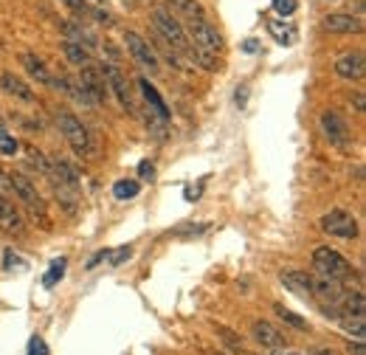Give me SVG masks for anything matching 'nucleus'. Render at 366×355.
<instances>
[{
	"label": "nucleus",
	"mask_w": 366,
	"mask_h": 355,
	"mask_svg": "<svg viewBox=\"0 0 366 355\" xmlns=\"http://www.w3.org/2000/svg\"><path fill=\"white\" fill-rule=\"evenodd\" d=\"M310 296H318L330 304H338L341 296H344V288H341V279H327V276H313V293Z\"/></svg>",
	"instance_id": "4468645a"
},
{
	"label": "nucleus",
	"mask_w": 366,
	"mask_h": 355,
	"mask_svg": "<svg viewBox=\"0 0 366 355\" xmlns=\"http://www.w3.org/2000/svg\"><path fill=\"white\" fill-rule=\"evenodd\" d=\"M217 333H220V335H226V341H229L231 347H240V338H237L231 330H226V327H217Z\"/></svg>",
	"instance_id": "c9c22d12"
},
{
	"label": "nucleus",
	"mask_w": 366,
	"mask_h": 355,
	"mask_svg": "<svg viewBox=\"0 0 366 355\" xmlns=\"http://www.w3.org/2000/svg\"><path fill=\"white\" fill-rule=\"evenodd\" d=\"M313 268L318 276H327V279H346L352 274V265L330 246H318L313 251Z\"/></svg>",
	"instance_id": "f03ea898"
},
{
	"label": "nucleus",
	"mask_w": 366,
	"mask_h": 355,
	"mask_svg": "<svg viewBox=\"0 0 366 355\" xmlns=\"http://www.w3.org/2000/svg\"><path fill=\"white\" fill-rule=\"evenodd\" d=\"M287 355H299V352H287Z\"/></svg>",
	"instance_id": "c03bdc74"
},
{
	"label": "nucleus",
	"mask_w": 366,
	"mask_h": 355,
	"mask_svg": "<svg viewBox=\"0 0 366 355\" xmlns=\"http://www.w3.org/2000/svg\"><path fill=\"white\" fill-rule=\"evenodd\" d=\"M90 4H96V6H107L110 0H90Z\"/></svg>",
	"instance_id": "ea45409f"
},
{
	"label": "nucleus",
	"mask_w": 366,
	"mask_h": 355,
	"mask_svg": "<svg viewBox=\"0 0 366 355\" xmlns=\"http://www.w3.org/2000/svg\"><path fill=\"white\" fill-rule=\"evenodd\" d=\"M138 175H141V181H152V178H155V166H152L149 161H144V163L138 166Z\"/></svg>",
	"instance_id": "f704fd0d"
},
{
	"label": "nucleus",
	"mask_w": 366,
	"mask_h": 355,
	"mask_svg": "<svg viewBox=\"0 0 366 355\" xmlns=\"http://www.w3.org/2000/svg\"><path fill=\"white\" fill-rule=\"evenodd\" d=\"M0 229L9 232V234H20L23 232V217L6 198H0Z\"/></svg>",
	"instance_id": "aec40b11"
},
{
	"label": "nucleus",
	"mask_w": 366,
	"mask_h": 355,
	"mask_svg": "<svg viewBox=\"0 0 366 355\" xmlns=\"http://www.w3.org/2000/svg\"><path fill=\"white\" fill-rule=\"evenodd\" d=\"M332 68H335V74H338L341 79L358 82V79H363V74H366V60H363L360 51H349V54L338 57Z\"/></svg>",
	"instance_id": "f8f14e48"
},
{
	"label": "nucleus",
	"mask_w": 366,
	"mask_h": 355,
	"mask_svg": "<svg viewBox=\"0 0 366 355\" xmlns=\"http://www.w3.org/2000/svg\"><path fill=\"white\" fill-rule=\"evenodd\" d=\"M163 121H166V119H161L158 113H155V116H147V130H149L158 141L166 138V124H163Z\"/></svg>",
	"instance_id": "c85d7f7f"
},
{
	"label": "nucleus",
	"mask_w": 366,
	"mask_h": 355,
	"mask_svg": "<svg viewBox=\"0 0 366 355\" xmlns=\"http://www.w3.org/2000/svg\"><path fill=\"white\" fill-rule=\"evenodd\" d=\"M18 149H20V141L9 135L6 130H0V155H15Z\"/></svg>",
	"instance_id": "cd10ccee"
},
{
	"label": "nucleus",
	"mask_w": 366,
	"mask_h": 355,
	"mask_svg": "<svg viewBox=\"0 0 366 355\" xmlns=\"http://www.w3.org/2000/svg\"><path fill=\"white\" fill-rule=\"evenodd\" d=\"M254 338H257V344H262V347H268V349L285 347V335H282L271 321H254Z\"/></svg>",
	"instance_id": "f3484780"
},
{
	"label": "nucleus",
	"mask_w": 366,
	"mask_h": 355,
	"mask_svg": "<svg viewBox=\"0 0 366 355\" xmlns=\"http://www.w3.org/2000/svg\"><path fill=\"white\" fill-rule=\"evenodd\" d=\"M99 68H102V76H104V82H107V91H113V96L118 99V105L135 116L138 107H135V99H133V91H130V82L124 79V74H121L113 62H104V65H99Z\"/></svg>",
	"instance_id": "0eeeda50"
},
{
	"label": "nucleus",
	"mask_w": 366,
	"mask_h": 355,
	"mask_svg": "<svg viewBox=\"0 0 366 355\" xmlns=\"http://www.w3.org/2000/svg\"><path fill=\"white\" fill-rule=\"evenodd\" d=\"M141 4H152V0H141Z\"/></svg>",
	"instance_id": "37998d69"
},
{
	"label": "nucleus",
	"mask_w": 366,
	"mask_h": 355,
	"mask_svg": "<svg viewBox=\"0 0 366 355\" xmlns=\"http://www.w3.org/2000/svg\"><path fill=\"white\" fill-rule=\"evenodd\" d=\"M271 355H285V352H271Z\"/></svg>",
	"instance_id": "79ce46f5"
},
{
	"label": "nucleus",
	"mask_w": 366,
	"mask_h": 355,
	"mask_svg": "<svg viewBox=\"0 0 366 355\" xmlns=\"http://www.w3.org/2000/svg\"><path fill=\"white\" fill-rule=\"evenodd\" d=\"M338 304H341L344 316H366V299H363V293H360V290L344 293Z\"/></svg>",
	"instance_id": "4be33fe9"
},
{
	"label": "nucleus",
	"mask_w": 366,
	"mask_h": 355,
	"mask_svg": "<svg viewBox=\"0 0 366 355\" xmlns=\"http://www.w3.org/2000/svg\"><path fill=\"white\" fill-rule=\"evenodd\" d=\"M124 46L130 51V57L149 74H158L161 71V60H158V51L138 34V32H124Z\"/></svg>",
	"instance_id": "39448f33"
},
{
	"label": "nucleus",
	"mask_w": 366,
	"mask_h": 355,
	"mask_svg": "<svg viewBox=\"0 0 366 355\" xmlns=\"http://www.w3.org/2000/svg\"><path fill=\"white\" fill-rule=\"evenodd\" d=\"M0 88H4V93H9V96H15V99H20V102H34V93H32V88L20 79V76H15V74H4L0 76Z\"/></svg>",
	"instance_id": "6ab92c4d"
},
{
	"label": "nucleus",
	"mask_w": 366,
	"mask_h": 355,
	"mask_svg": "<svg viewBox=\"0 0 366 355\" xmlns=\"http://www.w3.org/2000/svg\"><path fill=\"white\" fill-rule=\"evenodd\" d=\"M57 26L62 29V34H65L68 40H74V43H79V46H85V48H96V46H99V40L85 29V23H76V20H60Z\"/></svg>",
	"instance_id": "dca6fc26"
},
{
	"label": "nucleus",
	"mask_w": 366,
	"mask_h": 355,
	"mask_svg": "<svg viewBox=\"0 0 366 355\" xmlns=\"http://www.w3.org/2000/svg\"><path fill=\"white\" fill-rule=\"evenodd\" d=\"M324 32L330 34H360L363 32V20L355 18V15H346V12H332L321 20Z\"/></svg>",
	"instance_id": "9d476101"
},
{
	"label": "nucleus",
	"mask_w": 366,
	"mask_h": 355,
	"mask_svg": "<svg viewBox=\"0 0 366 355\" xmlns=\"http://www.w3.org/2000/svg\"><path fill=\"white\" fill-rule=\"evenodd\" d=\"M321 229L327 234H332V237H341V240H355L358 237V220L344 209H332L330 215H324Z\"/></svg>",
	"instance_id": "6e6552de"
},
{
	"label": "nucleus",
	"mask_w": 366,
	"mask_h": 355,
	"mask_svg": "<svg viewBox=\"0 0 366 355\" xmlns=\"http://www.w3.org/2000/svg\"><path fill=\"white\" fill-rule=\"evenodd\" d=\"M20 62H23V68H26V74H29V76H34L40 85H51L54 74L46 68V62H43L37 54H23V57H20Z\"/></svg>",
	"instance_id": "412c9836"
},
{
	"label": "nucleus",
	"mask_w": 366,
	"mask_h": 355,
	"mask_svg": "<svg viewBox=\"0 0 366 355\" xmlns=\"http://www.w3.org/2000/svg\"><path fill=\"white\" fill-rule=\"evenodd\" d=\"M321 133L327 135V141H332V144H338V147L349 141V124H346L344 116L335 113V110H324V113H321Z\"/></svg>",
	"instance_id": "9b49d317"
},
{
	"label": "nucleus",
	"mask_w": 366,
	"mask_h": 355,
	"mask_svg": "<svg viewBox=\"0 0 366 355\" xmlns=\"http://www.w3.org/2000/svg\"><path fill=\"white\" fill-rule=\"evenodd\" d=\"M189 34H192V46H195L198 51H203V54L217 57V54H223V48H226L223 34H220L206 18L192 20V23H189Z\"/></svg>",
	"instance_id": "20e7f679"
},
{
	"label": "nucleus",
	"mask_w": 366,
	"mask_h": 355,
	"mask_svg": "<svg viewBox=\"0 0 366 355\" xmlns=\"http://www.w3.org/2000/svg\"><path fill=\"white\" fill-rule=\"evenodd\" d=\"M138 88H141V93H144V99L155 107V113L161 116V119H169V110H166V105H163V99L158 96V91L149 85V79H138Z\"/></svg>",
	"instance_id": "5701e85b"
},
{
	"label": "nucleus",
	"mask_w": 366,
	"mask_h": 355,
	"mask_svg": "<svg viewBox=\"0 0 366 355\" xmlns=\"http://www.w3.org/2000/svg\"><path fill=\"white\" fill-rule=\"evenodd\" d=\"M51 169L57 172V178H60V187H68V189H79V184H82V178H79V169L68 161V158H51Z\"/></svg>",
	"instance_id": "2eb2a0df"
},
{
	"label": "nucleus",
	"mask_w": 366,
	"mask_h": 355,
	"mask_svg": "<svg viewBox=\"0 0 366 355\" xmlns=\"http://www.w3.org/2000/svg\"><path fill=\"white\" fill-rule=\"evenodd\" d=\"M282 285L290 290V293H296V296H301V299H307L310 293H313V276L307 274V271H282Z\"/></svg>",
	"instance_id": "ddd939ff"
},
{
	"label": "nucleus",
	"mask_w": 366,
	"mask_h": 355,
	"mask_svg": "<svg viewBox=\"0 0 366 355\" xmlns=\"http://www.w3.org/2000/svg\"><path fill=\"white\" fill-rule=\"evenodd\" d=\"M65 260H57L54 265H51V271H48V276H46V288H54V282L57 279H62V274H65Z\"/></svg>",
	"instance_id": "c756f323"
},
{
	"label": "nucleus",
	"mask_w": 366,
	"mask_h": 355,
	"mask_svg": "<svg viewBox=\"0 0 366 355\" xmlns=\"http://www.w3.org/2000/svg\"><path fill=\"white\" fill-rule=\"evenodd\" d=\"M245 51H248V54H251V51H257V43H254V40H248V43H245Z\"/></svg>",
	"instance_id": "58836bf2"
},
{
	"label": "nucleus",
	"mask_w": 366,
	"mask_h": 355,
	"mask_svg": "<svg viewBox=\"0 0 366 355\" xmlns=\"http://www.w3.org/2000/svg\"><path fill=\"white\" fill-rule=\"evenodd\" d=\"M62 51H65V57H68V62H74V65H88L90 62V51L85 48V46H79V43H74V40H65L62 43Z\"/></svg>",
	"instance_id": "b1692460"
},
{
	"label": "nucleus",
	"mask_w": 366,
	"mask_h": 355,
	"mask_svg": "<svg viewBox=\"0 0 366 355\" xmlns=\"http://www.w3.org/2000/svg\"><path fill=\"white\" fill-rule=\"evenodd\" d=\"M316 355H335V352H330V349H318Z\"/></svg>",
	"instance_id": "a19ab883"
},
{
	"label": "nucleus",
	"mask_w": 366,
	"mask_h": 355,
	"mask_svg": "<svg viewBox=\"0 0 366 355\" xmlns=\"http://www.w3.org/2000/svg\"><path fill=\"white\" fill-rule=\"evenodd\" d=\"M0 124H4V119H0Z\"/></svg>",
	"instance_id": "a18cd8bd"
},
{
	"label": "nucleus",
	"mask_w": 366,
	"mask_h": 355,
	"mask_svg": "<svg viewBox=\"0 0 366 355\" xmlns=\"http://www.w3.org/2000/svg\"><path fill=\"white\" fill-rule=\"evenodd\" d=\"M349 352H352V355H366V349H363V341H355V344L349 341Z\"/></svg>",
	"instance_id": "e433bc0d"
},
{
	"label": "nucleus",
	"mask_w": 366,
	"mask_h": 355,
	"mask_svg": "<svg viewBox=\"0 0 366 355\" xmlns=\"http://www.w3.org/2000/svg\"><path fill=\"white\" fill-rule=\"evenodd\" d=\"M271 34H273V37H276L282 46L293 43V37H296V34H293V29H282L279 23H271Z\"/></svg>",
	"instance_id": "2f4dec72"
},
{
	"label": "nucleus",
	"mask_w": 366,
	"mask_h": 355,
	"mask_svg": "<svg viewBox=\"0 0 366 355\" xmlns=\"http://www.w3.org/2000/svg\"><path fill=\"white\" fill-rule=\"evenodd\" d=\"M296 0H273V9L279 12V15H285V18H290L293 12H296Z\"/></svg>",
	"instance_id": "473e14b6"
},
{
	"label": "nucleus",
	"mask_w": 366,
	"mask_h": 355,
	"mask_svg": "<svg viewBox=\"0 0 366 355\" xmlns=\"http://www.w3.org/2000/svg\"><path fill=\"white\" fill-rule=\"evenodd\" d=\"M23 149H26V155H29V163H32V166H37L43 175H51V161H48V158H46V155H43L34 144H26Z\"/></svg>",
	"instance_id": "a878e982"
},
{
	"label": "nucleus",
	"mask_w": 366,
	"mask_h": 355,
	"mask_svg": "<svg viewBox=\"0 0 366 355\" xmlns=\"http://www.w3.org/2000/svg\"><path fill=\"white\" fill-rule=\"evenodd\" d=\"M29 355H48V347H46V341H43L40 335L32 338V344H29Z\"/></svg>",
	"instance_id": "72a5a7b5"
},
{
	"label": "nucleus",
	"mask_w": 366,
	"mask_h": 355,
	"mask_svg": "<svg viewBox=\"0 0 366 355\" xmlns=\"http://www.w3.org/2000/svg\"><path fill=\"white\" fill-rule=\"evenodd\" d=\"M62 4H65L74 15H79V18H88V15H90V4H88V0H62Z\"/></svg>",
	"instance_id": "7c9ffc66"
},
{
	"label": "nucleus",
	"mask_w": 366,
	"mask_h": 355,
	"mask_svg": "<svg viewBox=\"0 0 366 355\" xmlns=\"http://www.w3.org/2000/svg\"><path fill=\"white\" fill-rule=\"evenodd\" d=\"M127 257H130V246H127V248H121V251L113 257V265H118V262H121V260H127Z\"/></svg>",
	"instance_id": "4c0bfd02"
},
{
	"label": "nucleus",
	"mask_w": 366,
	"mask_h": 355,
	"mask_svg": "<svg viewBox=\"0 0 366 355\" xmlns=\"http://www.w3.org/2000/svg\"><path fill=\"white\" fill-rule=\"evenodd\" d=\"M57 127H60V133L65 135V141L71 144V149L76 152V155H90V135H88V130L82 127V121L74 116V113H68V110H60L57 113Z\"/></svg>",
	"instance_id": "7ed1b4c3"
},
{
	"label": "nucleus",
	"mask_w": 366,
	"mask_h": 355,
	"mask_svg": "<svg viewBox=\"0 0 366 355\" xmlns=\"http://www.w3.org/2000/svg\"><path fill=\"white\" fill-rule=\"evenodd\" d=\"M79 85H82V88H85V93L93 99V105H104V102H107V96H110L107 82H104V76H102V68H99V65H93V62L82 65Z\"/></svg>",
	"instance_id": "1a4fd4ad"
},
{
	"label": "nucleus",
	"mask_w": 366,
	"mask_h": 355,
	"mask_svg": "<svg viewBox=\"0 0 366 355\" xmlns=\"http://www.w3.org/2000/svg\"><path fill=\"white\" fill-rule=\"evenodd\" d=\"M273 310H276V313H279V319H282V321H287L290 327H296V330H307V321H304V319H299L293 310H287V307H282V304H273Z\"/></svg>",
	"instance_id": "bb28decb"
},
{
	"label": "nucleus",
	"mask_w": 366,
	"mask_h": 355,
	"mask_svg": "<svg viewBox=\"0 0 366 355\" xmlns=\"http://www.w3.org/2000/svg\"><path fill=\"white\" fill-rule=\"evenodd\" d=\"M9 187H12V192L20 198V203H23L26 209H32V212H34V217L40 215V220L48 226V217H46V203H43V198H40L37 187L29 181V178H26V175H9Z\"/></svg>",
	"instance_id": "423d86ee"
},
{
	"label": "nucleus",
	"mask_w": 366,
	"mask_h": 355,
	"mask_svg": "<svg viewBox=\"0 0 366 355\" xmlns=\"http://www.w3.org/2000/svg\"><path fill=\"white\" fill-rule=\"evenodd\" d=\"M149 20H152L155 32L161 34V40H163L166 46H172L175 51H187V48L192 46L187 29H183V23H180L169 9H152Z\"/></svg>",
	"instance_id": "f257e3e1"
},
{
	"label": "nucleus",
	"mask_w": 366,
	"mask_h": 355,
	"mask_svg": "<svg viewBox=\"0 0 366 355\" xmlns=\"http://www.w3.org/2000/svg\"><path fill=\"white\" fill-rule=\"evenodd\" d=\"M141 192V184L138 181H130V178H124V181H116V187H113V195L118 198V201H130V198H135Z\"/></svg>",
	"instance_id": "393cba45"
},
{
	"label": "nucleus",
	"mask_w": 366,
	"mask_h": 355,
	"mask_svg": "<svg viewBox=\"0 0 366 355\" xmlns=\"http://www.w3.org/2000/svg\"><path fill=\"white\" fill-rule=\"evenodd\" d=\"M166 9L172 15H180V18H187V20H201L206 18V9L201 0H166Z\"/></svg>",
	"instance_id": "a211bd4d"
}]
</instances>
